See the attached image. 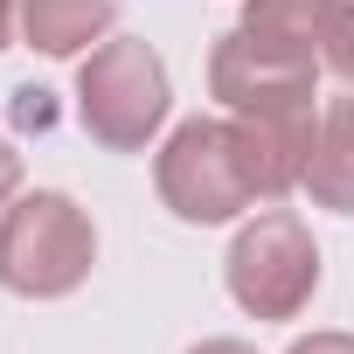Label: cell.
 Returning <instances> with one entry per match:
<instances>
[{
  "label": "cell",
  "mask_w": 354,
  "mask_h": 354,
  "mask_svg": "<svg viewBox=\"0 0 354 354\" xmlns=\"http://www.w3.org/2000/svg\"><path fill=\"white\" fill-rule=\"evenodd\" d=\"M153 188H160V202L174 216L195 223V230H216V223H236L243 209H257L250 174H243L236 139H230V118L174 125L167 146L153 153Z\"/></svg>",
  "instance_id": "obj_4"
},
{
  "label": "cell",
  "mask_w": 354,
  "mask_h": 354,
  "mask_svg": "<svg viewBox=\"0 0 354 354\" xmlns=\"http://www.w3.org/2000/svg\"><path fill=\"white\" fill-rule=\"evenodd\" d=\"M299 195L313 209L354 216V97H333L319 111V132H313V160H306Z\"/></svg>",
  "instance_id": "obj_6"
},
{
  "label": "cell",
  "mask_w": 354,
  "mask_h": 354,
  "mask_svg": "<svg viewBox=\"0 0 354 354\" xmlns=\"http://www.w3.org/2000/svg\"><path fill=\"white\" fill-rule=\"evenodd\" d=\"M15 195H21V153H15L8 139H0V209H8Z\"/></svg>",
  "instance_id": "obj_11"
},
{
  "label": "cell",
  "mask_w": 354,
  "mask_h": 354,
  "mask_svg": "<svg viewBox=\"0 0 354 354\" xmlns=\"http://www.w3.org/2000/svg\"><path fill=\"white\" fill-rule=\"evenodd\" d=\"M97 264V230L91 216L56 195L28 188L0 209V285L15 299H70Z\"/></svg>",
  "instance_id": "obj_2"
},
{
  "label": "cell",
  "mask_w": 354,
  "mask_h": 354,
  "mask_svg": "<svg viewBox=\"0 0 354 354\" xmlns=\"http://www.w3.org/2000/svg\"><path fill=\"white\" fill-rule=\"evenodd\" d=\"M333 0H243V42L278 56V63H319V28H326Z\"/></svg>",
  "instance_id": "obj_8"
},
{
  "label": "cell",
  "mask_w": 354,
  "mask_h": 354,
  "mask_svg": "<svg viewBox=\"0 0 354 354\" xmlns=\"http://www.w3.org/2000/svg\"><path fill=\"white\" fill-rule=\"evenodd\" d=\"M15 15H21V0H0V49H8V35H15Z\"/></svg>",
  "instance_id": "obj_13"
},
{
  "label": "cell",
  "mask_w": 354,
  "mask_h": 354,
  "mask_svg": "<svg viewBox=\"0 0 354 354\" xmlns=\"http://www.w3.org/2000/svg\"><path fill=\"white\" fill-rule=\"evenodd\" d=\"M285 354H354V333H299Z\"/></svg>",
  "instance_id": "obj_10"
},
{
  "label": "cell",
  "mask_w": 354,
  "mask_h": 354,
  "mask_svg": "<svg viewBox=\"0 0 354 354\" xmlns=\"http://www.w3.org/2000/svg\"><path fill=\"white\" fill-rule=\"evenodd\" d=\"M188 354H257V347H250V340H230V333H223V340H202V347H188Z\"/></svg>",
  "instance_id": "obj_12"
},
{
  "label": "cell",
  "mask_w": 354,
  "mask_h": 354,
  "mask_svg": "<svg viewBox=\"0 0 354 354\" xmlns=\"http://www.w3.org/2000/svg\"><path fill=\"white\" fill-rule=\"evenodd\" d=\"M209 91L223 97V111H243V104H264L285 91H319V63H278V56L250 49L243 28H230L209 49Z\"/></svg>",
  "instance_id": "obj_5"
},
{
  "label": "cell",
  "mask_w": 354,
  "mask_h": 354,
  "mask_svg": "<svg viewBox=\"0 0 354 354\" xmlns=\"http://www.w3.org/2000/svg\"><path fill=\"white\" fill-rule=\"evenodd\" d=\"M118 28V0H21V35L42 56H91Z\"/></svg>",
  "instance_id": "obj_7"
},
{
  "label": "cell",
  "mask_w": 354,
  "mask_h": 354,
  "mask_svg": "<svg viewBox=\"0 0 354 354\" xmlns=\"http://www.w3.org/2000/svg\"><path fill=\"white\" fill-rule=\"evenodd\" d=\"M319 70H333L340 84H354V0H333L326 28H319Z\"/></svg>",
  "instance_id": "obj_9"
},
{
  "label": "cell",
  "mask_w": 354,
  "mask_h": 354,
  "mask_svg": "<svg viewBox=\"0 0 354 354\" xmlns=\"http://www.w3.org/2000/svg\"><path fill=\"white\" fill-rule=\"evenodd\" d=\"M223 278H230V299L250 319H299L319 292V243L292 209H264L236 230Z\"/></svg>",
  "instance_id": "obj_3"
},
{
  "label": "cell",
  "mask_w": 354,
  "mask_h": 354,
  "mask_svg": "<svg viewBox=\"0 0 354 354\" xmlns=\"http://www.w3.org/2000/svg\"><path fill=\"white\" fill-rule=\"evenodd\" d=\"M167 111H174V84L146 35H104L77 63V118L97 146L146 153L153 132L167 125Z\"/></svg>",
  "instance_id": "obj_1"
}]
</instances>
